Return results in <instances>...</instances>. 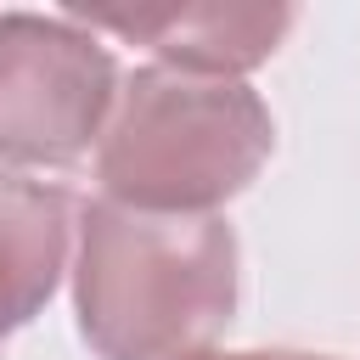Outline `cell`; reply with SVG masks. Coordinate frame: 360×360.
<instances>
[{
  "label": "cell",
  "instance_id": "obj_1",
  "mask_svg": "<svg viewBox=\"0 0 360 360\" xmlns=\"http://www.w3.org/2000/svg\"><path fill=\"white\" fill-rule=\"evenodd\" d=\"M73 315L96 360H180L236 315V231L214 214L79 202Z\"/></svg>",
  "mask_w": 360,
  "mask_h": 360
},
{
  "label": "cell",
  "instance_id": "obj_2",
  "mask_svg": "<svg viewBox=\"0 0 360 360\" xmlns=\"http://www.w3.org/2000/svg\"><path fill=\"white\" fill-rule=\"evenodd\" d=\"M276 152V118L242 79L135 68L96 141L101 197L141 214H214Z\"/></svg>",
  "mask_w": 360,
  "mask_h": 360
},
{
  "label": "cell",
  "instance_id": "obj_3",
  "mask_svg": "<svg viewBox=\"0 0 360 360\" xmlns=\"http://www.w3.org/2000/svg\"><path fill=\"white\" fill-rule=\"evenodd\" d=\"M118 107V62L73 17L0 11V163H73Z\"/></svg>",
  "mask_w": 360,
  "mask_h": 360
},
{
  "label": "cell",
  "instance_id": "obj_4",
  "mask_svg": "<svg viewBox=\"0 0 360 360\" xmlns=\"http://www.w3.org/2000/svg\"><path fill=\"white\" fill-rule=\"evenodd\" d=\"M84 28H112L163 56V68L236 79L259 68L292 28V6H141V11H68Z\"/></svg>",
  "mask_w": 360,
  "mask_h": 360
},
{
  "label": "cell",
  "instance_id": "obj_5",
  "mask_svg": "<svg viewBox=\"0 0 360 360\" xmlns=\"http://www.w3.org/2000/svg\"><path fill=\"white\" fill-rule=\"evenodd\" d=\"M68 231L73 197L0 163V343L51 304L68 264Z\"/></svg>",
  "mask_w": 360,
  "mask_h": 360
},
{
  "label": "cell",
  "instance_id": "obj_6",
  "mask_svg": "<svg viewBox=\"0 0 360 360\" xmlns=\"http://www.w3.org/2000/svg\"><path fill=\"white\" fill-rule=\"evenodd\" d=\"M180 360H332V354H304V349H236V354H219V349H197V354H180Z\"/></svg>",
  "mask_w": 360,
  "mask_h": 360
}]
</instances>
